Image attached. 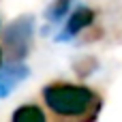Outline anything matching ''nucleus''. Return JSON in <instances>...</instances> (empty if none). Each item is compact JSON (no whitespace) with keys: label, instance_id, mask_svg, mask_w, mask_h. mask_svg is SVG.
<instances>
[{"label":"nucleus","instance_id":"nucleus-6","mask_svg":"<svg viewBox=\"0 0 122 122\" xmlns=\"http://www.w3.org/2000/svg\"><path fill=\"white\" fill-rule=\"evenodd\" d=\"M71 2H73V0H54V2L47 6V11H45L47 21H60V19L71 11Z\"/></svg>","mask_w":122,"mask_h":122},{"label":"nucleus","instance_id":"nucleus-5","mask_svg":"<svg viewBox=\"0 0 122 122\" xmlns=\"http://www.w3.org/2000/svg\"><path fill=\"white\" fill-rule=\"evenodd\" d=\"M13 122H47V118L39 105H21L15 109Z\"/></svg>","mask_w":122,"mask_h":122},{"label":"nucleus","instance_id":"nucleus-7","mask_svg":"<svg viewBox=\"0 0 122 122\" xmlns=\"http://www.w3.org/2000/svg\"><path fill=\"white\" fill-rule=\"evenodd\" d=\"M0 69H2V49H0Z\"/></svg>","mask_w":122,"mask_h":122},{"label":"nucleus","instance_id":"nucleus-3","mask_svg":"<svg viewBox=\"0 0 122 122\" xmlns=\"http://www.w3.org/2000/svg\"><path fill=\"white\" fill-rule=\"evenodd\" d=\"M92 19H94V13H92V9H88V6H79V9H75L73 13H71V17L66 19V26H64V30L60 32V41H69V39H73V36H77L84 28H88L90 24H92Z\"/></svg>","mask_w":122,"mask_h":122},{"label":"nucleus","instance_id":"nucleus-2","mask_svg":"<svg viewBox=\"0 0 122 122\" xmlns=\"http://www.w3.org/2000/svg\"><path fill=\"white\" fill-rule=\"evenodd\" d=\"M32 45V17H19L4 28V51L13 62H21Z\"/></svg>","mask_w":122,"mask_h":122},{"label":"nucleus","instance_id":"nucleus-1","mask_svg":"<svg viewBox=\"0 0 122 122\" xmlns=\"http://www.w3.org/2000/svg\"><path fill=\"white\" fill-rule=\"evenodd\" d=\"M43 101L58 122H94L101 112V97L94 90L66 81L45 86Z\"/></svg>","mask_w":122,"mask_h":122},{"label":"nucleus","instance_id":"nucleus-4","mask_svg":"<svg viewBox=\"0 0 122 122\" xmlns=\"http://www.w3.org/2000/svg\"><path fill=\"white\" fill-rule=\"evenodd\" d=\"M28 73H30V69L21 62H11V64L2 66L0 69V99L11 94V90L19 81H24L28 77Z\"/></svg>","mask_w":122,"mask_h":122}]
</instances>
